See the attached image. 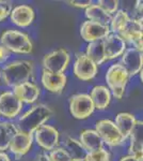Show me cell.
Here are the masks:
<instances>
[{"instance_id":"30bf717a","label":"cell","mask_w":143,"mask_h":161,"mask_svg":"<svg viewBox=\"0 0 143 161\" xmlns=\"http://www.w3.org/2000/svg\"><path fill=\"white\" fill-rule=\"evenodd\" d=\"M38 145L46 150H53L59 144V132L50 125H43L34 132Z\"/></svg>"},{"instance_id":"d590c367","label":"cell","mask_w":143,"mask_h":161,"mask_svg":"<svg viewBox=\"0 0 143 161\" xmlns=\"http://www.w3.org/2000/svg\"><path fill=\"white\" fill-rule=\"evenodd\" d=\"M0 161H10V158L4 152H0Z\"/></svg>"},{"instance_id":"5b68a950","label":"cell","mask_w":143,"mask_h":161,"mask_svg":"<svg viewBox=\"0 0 143 161\" xmlns=\"http://www.w3.org/2000/svg\"><path fill=\"white\" fill-rule=\"evenodd\" d=\"M69 64V54L66 50L60 48L46 54L43 58V67L45 71L51 73H63Z\"/></svg>"},{"instance_id":"f546056e","label":"cell","mask_w":143,"mask_h":161,"mask_svg":"<svg viewBox=\"0 0 143 161\" xmlns=\"http://www.w3.org/2000/svg\"><path fill=\"white\" fill-rule=\"evenodd\" d=\"M51 161H73L69 155L62 147H56L50 150V154L48 155Z\"/></svg>"},{"instance_id":"603a6c76","label":"cell","mask_w":143,"mask_h":161,"mask_svg":"<svg viewBox=\"0 0 143 161\" xmlns=\"http://www.w3.org/2000/svg\"><path fill=\"white\" fill-rule=\"evenodd\" d=\"M137 123V119L132 114L129 113H120L115 117V126L119 129L120 133L122 134L124 140L129 137L131 131L134 130L135 125Z\"/></svg>"},{"instance_id":"f35d334b","label":"cell","mask_w":143,"mask_h":161,"mask_svg":"<svg viewBox=\"0 0 143 161\" xmlns=\"http://www.w3.org/2000/svg\"><path fill=\"white\" fill-rule=\"evenodd\" d=\"M0 75H1V74H0Z\"/></svg>"},{"instance_id":"e575fe53","label":"cell","mask_w":143,"mask_h":161,"mask_svg":"<svg viewBox=\"0 0 143 161\" xmlns=\"http://www.w3.org/2000/svg\"><path fill=\"white\" fill-rule=\"evenodd\" d=\"M120 161H140V160H138L136 157H134V156L128 155V156H125V157H122Z\"/></svg>"},{"instance_id":"d6986e66","label":"cell","mask_w":143,"mask_h":161,"mask_svg":"<svg viewBox=\"0 0 143 161\" xmlns=\"http://www.w3.org/2000/svg\"><path fill=\"white\" fill-rule=\"evenodd\" d=\"M142 120H137L134 130L130 133V145H129V155L136 157L138 160L142 161L143 146H142Z\"/></svg>"},{"instance_id":"3957f363","label":"cell","mask_w":143,"mask_h":161,"mask_svg":"<svg viewBox=\"0 0 143 161\" xmlns=\"http://www.w3.org/2000/svg\"><path fill=\"white\" fill-rule=\"evenodd\" d=\"M0 45L17 54H29L32 51V42L28 35L17 30L4 31L0 37Z\"/></svg>"},{"instance_id":"4dcf8cb0","label":"cell","mask_w":143,"mask_h":161,"mask_svg":"<svg viewBox=\"0 0 143 161\" xmlns=\"http://www.w3.org/2000/svg\"><path fill=\"white\" fill-rule=\"evenodd\" d=\"M12 11V2L0 0V22L6 19Z\"/></svg>"},{"instance_id":"d4e9b609","label":"cell","mask_w":143,"mask_h":161,"mask_svg":"<svg viewBox=\"0 0 143 161\" xmlns=\"http://www.w3.org/2000/svg\"><path fill=\"white\" fill-rule=\"evenodd\" d=\"M85 16L88 17V20H92V22L105 26H109L111 19H112L110 14L101 10L97 4H91L89 8H87L85 9Z\"/></svg>"},{"instance_id":"8fae6325","label":"cell","mask_w":143,"mask_h":161,"mask_svg":"<svg viewBox=\"0 0 143 161\" xmlns=\"http://www.w3.org/2000/svg\"><path fill=\"white\" fill-rule=\"evenodd\" d=\"M23 103L13 92H4L0 95V115L6 118H15L22 111Z\"/></svg>"},{"instance_id":"4fadbf2b","label":"cell","mask_w":143,"mask_h":161,"mask_svg":"<svg viewBox=\"0 0 143 161\" xmlns=\"http://www.w3.org/2000/svg\"><path fill=\"white\" fill-rule=\"evenodd\" d=\"M142 52L134 47L126 48L122 54V61L120 64L124 67L129 76H134L142 70Z\"/></svg>"},{"instance_id":"484cf974","label":"cell","mask_w":143,"mask_h":161,"mask_svg":"<svg viewBox=\"0 0 143 161\" xmlns=\"http://www.w3.org/2000/svg\"><path fill=\"white\" fill-rule=\"evenodd\" d=\"M85 55L88 56V58H90L91 60L94 62L96 66L103 64L106 60L103 40L89 43V45L87 47V52H85Z\"/></svg>"},{"instance_id":"1f68e13d","label":"cell","mask_w":143,"mask_h":161,"mask_svg":"<svg viewBox=\"0 0 143 161\" xmlns=\"http://www.w3.org/2000/svg\"><path fill=\"white\" fill-rule=\"evenodd\" d=\"M69 3H71V6L76 7V8H89L92 4L91 0H73V1H69Z\"/></svg>"},{"instance_id":"52a82bcc","label":"cell","mask_w":143,"mask_h":161,"mask_svg":"<svg viewBox=\"0 0 143 161\" xmlns=\"http://www.w3.org/2000/svg\"><path fill=\"white\" fill-rule=\"evenodd\" d=\"M69 112L75 118L85 119L94 112V105L87 93H77L69 100Z\"/></svg>"},{"instance_id":"2e32d148","label":"cell","mask_w":143,"mask_h":161,"mask_svg":"<svg viewBox=\"0 0 143 161\" xmlns=\"http://www.w3.org/2000/svg\"><path fill=\"white\" fill-rule=\"evenodd\" d=\"M10 17L13 24L18 27H28L34 19V11L30 6L20 4L12 9Z\"/></svg>"},{"instance_id":"f1b7e54d","label":"cell","mask_w":143,"mask_h":161,"mask_svg":"<svg viewBox=\"0 0 143 161\" xmlns=\"http://www.w3.org/2000/svg\"><path fill=\"white\" fill-rule=\"evenodd\" d=\"M97 6L104 10L106 13L112 15L113 13L118 11L119 8V1L118 0H100L97 2Z\"/></svg>"},{"instance_id":"cb8c5ba5","label":"cell","mask_w":143,"mask_h":161,"mask_svg":"<svg viewBox=\"0 0 143 161\" xmlns=\"http://www.w3.org/2000/svg\"><path fill=\"white\" fill-rule=\"evenodd\" d=\"M18 131L16 125L11 121H1L0 123V152H4L9 148L10 142L14 134Z\"/></svg>"},{"instance_id":"ac0fdd59","label":"cell","mask_w":143,"mask_h":161,"mask_svg":"<svg viewBox=\"0 0 143 161\" xmlns=\"http://www.w3.org/2000/svg\"><path fill=\"white\" fill-rule=\"evenodd\" d=\"M13 92L20 101L25 103H33L40 96V89L35 84L30 82L23 83L13 88Z\"/></svg>"},{"instance_id":"d6a6232c","label":"cell","mask_w":143,"mask_h":161,"mask_svg":"<svg viewBox=\"0 0 143 161\" xmlns=\"http://www.w3.org/2000/svg\"><path fill=\"white\" fill-rule=\"evenodd\" d=\"M9 57H10V52L6 47L0 45V64H4L9 59Z\"/></svg>"},{"instance_id":"5bb4252c","label":"cell","mask_w":143,"mask_h":161,"mask_svg":"<svg viewBox=\"0 0 143 161\" xmlns=\"http://www.w3.org/2000/svg\"><path fill=\"white\" fill-rule=\"evenodd\" d=\"M32 142L33 136L31 134H26L22 131H17L10 142L9 148L18 160L29 152L32 146Z\"/></svg>"},{"instance_id":"836d02e7","label":"cell","mask_w":143,"mask_h":161,"mask_svg":"<svg viewBox=\"0 0 143 161\" xmlns=\"http://www.w3.org/2000/svg\"><path fill=\"white\" fill-rule=\"evenodd\" d=\"M36 161H51L47 154H40L36 158Z\"/></svg>"},{"instance_id":"4316f807","label":"cell","mask_w":143,"mask_h":161,"mask_svg":"<svg viewBox=\"0 0 143 161\" xmlns=\"http://www.w3.org/2000/svg\"><path fill=\"white\" fill-rule=\"evenodd\" d=\"M129 20H130V19H129V15L127 14L126 11H124V10H118V11L115 12V15L111 19L110 24H109L110 25L109 26L110 32L112 31L113 33L119 35V33L124 29V27L127 25V23H128Z\"/></svg>"},{"instance_id":"ffe728a7","label":"cell","mask_w":143,"mask_h":161,"mask_svg":"<svg viewBox=\"0 0 143 161\" xmlns=\"http://www.w3.org/2000/svg\"><path fill=\"white\" fill-rule=\"evenodd\" d=\"M62 148L65 149L73 161H84L88 154V150L82 146L81 143L71 136H65V139H63Z\"/></svg>"},{"instance_id":"83f0119b","label":"cell","mask_w":143,"mask_h":161,"mask_svg":"<svg viewBox=\"0 0 143 161\" xmlns=\"http://www.w3.org/2000/svg\"><path fill=\"white\" fill-rule=\"evenodd\" d=\"M110 160V154L105 148H101L96 152L88 153L84 161H108Z\"/></svg>"},{"instance_id":"7c38bea8","label":"cell","mask_w":143,"mask_h":161,"mask_svg":"<svg viewBox=\"0 0 143 161\" xmlns=\"http://www.w3.org/2000/svg\"><path fill=\"white\" fill-rule=\"evenodd\" d=\"M74 73L79 80H90L97 73V66L84 53H79L74 64Z\"/></svg>"},{"instance_id":"9a60e30c","label":"cell","mask_w":143,"mask_h":161,"mask_svg":"<svg viewBox=\"0 0 143 161\" xmlns=\"http://www.w3.org/2000/svg\"><path fill=\"white\" fill-rule=\"evenodd\" d=\"M106 59H115L126 50V42L116 33H110L103 40Z\"/></svg>"},{"instance_id":"ba28073f","label":"cell","mask_w":143,"mask_h":161,"mask_svg":"<svg viewBox=\"0 0 143 161\" xmlns=\"http://www.w3.org/2000/svg\"><path fill=\"white\" fill-rule=\"evenodd\" d=\"M109 35H110L109 26L98 24L92 20H85L80 27V36L89 43L104 40Z\"/></svg>"},{"instance_id":"74e56055","label":"cell","mask_w":143,"mask_h":161,"mask_svg":"<svg viewBox=\"0 0 143 161\" xmlns=\"http://www.w3.org/2000/svg\"><path fill=\"white\" fill-rule=\"evenodd\" d=\"M108 161H110V160H108Z\"/></svg>"},{"instance_id":"8d00e7d4","label":"cell","mask_w":143,"mask_h":161,"mask_svg":"<svg viewBox=\"0 0 143 161\" xmlns=\"http://www.w3.org/2000/svg\"><path fill=\"white\" fill-rule=\"evenodd\" d=\"M136 10L138 13H142V1H140V0H138L136 2Z\"/></svg>"},{"instance_id":"277c9868","label":"cell","mask_w":143,"mask_h":161,"mask_svg":"<svg viewBox=\"0 0 143 161\" xmlns=\"http://www.w3.org/2000/svg\"><path fill=\"white\" fill-rule=\"evenodd\" d=\"M129 75L121 64H114L109 67L106 73V82L112 92V95L116 99H122L125 93L126 85Z\"/></svg>"},{"instance_id":"e0dca14e","label":"cell","mask_w":143,"mask_h":161,"mask_svg":"<svg viewBox=\"0 0 143 161\" xmlns=\"http://www.w3.org/2000/svg\"><path fill=\"white\" fill-rule=\"evenodd\" d=\"M43 86L50 92H61L66 85V75L64 73H51L44 70L42 73Z\"/></svg>"},{"instance_id":"9c48e42d","label":"cell","mask_w":143,"mask_h":161,"mask_svg":"<svg viewBox=\"0 0 143 161\" xmlns=\"http://www.w3.org/2000/svg\"><path fill=\"white\" fill-rule=\"evenodd\" d=\"M142 19H130L124 29L119 33V36L124 41H128L134 44V48L142 52Z\"/></svg>"},{"instance_id":"6da1fadb","label":"cell","mask_w":143,"mask_h":161,"mask_svg":"<svg viewBox=\"0 0 143 161\" xmlns=\"http://www.w3.org/2000/svg\"><path fill=\"white\" fill-rule=\"evenodd\" d=\"M53 115V111L45 104H38L26 112L23 116L18 118L17 129L26 134L32 136L34 132L43 126Z\"/></svg>"},{"instance_id":"44dd1931","label":"cell","mask_w":143,"mask_h":161,"mask_svg":"<svg viewBox=\"0 0 143 161\" xmlns=\"http://www.w3.org/2000/svg\"><path fill=\"white\" fill-rule=\"evenodd\" d=\"M89 96L93 102L94 108H97V110H105L111 100L110 90L107 87L101 86V85L93 87L91 90V95Z\"/></svg>"},{"instance_id":"8992f818","label":"cell","mask_w":143,"mask_h":161,"mask_svg":"<svg viewBox=\"0 0 143 161\" xmlns=\"http://www.w3.org/2000/svg\"><path fill=\"white\" fill-rule=\"evenodd\" d=\"M95 131L100 136L103 143H106L109 146H118L121 145L125 140L120 133L115 124L109 119H103L96 123Z\"/></svg>"},{"instance_id":"7402d4cb","label":"cell","mask_w":143,"mask_h":161,"mask_svg":"<svg viewBox=\"0 0 143 161\" xmlns=\"http://www.w3.org/2000/svg\"><path fill=\"white\" fill-rule=\"evenodd\" d=\"M79 142L88 150V153L96 152V150L104 148V143L101 141L100 136H98V133L95 130H91V129L84 130L80 133Z\"/></svg>"},{"instance_id":"7a4b0ae2","label":"cell","mask_w":143,"mask_h":161,"mask_svg":"<svg viewBox=\"0 0 143 161\" xmlns=\"http://www.w3.org/2000/svg\"><path fill=\"white\" fill-rule=\"evenodd\" d=\"M32 73L33 64L28 60H14L8 64L0 72L6 85L13 88L28 82V80L32 76Z\"/></svg>"}]
</instances>
